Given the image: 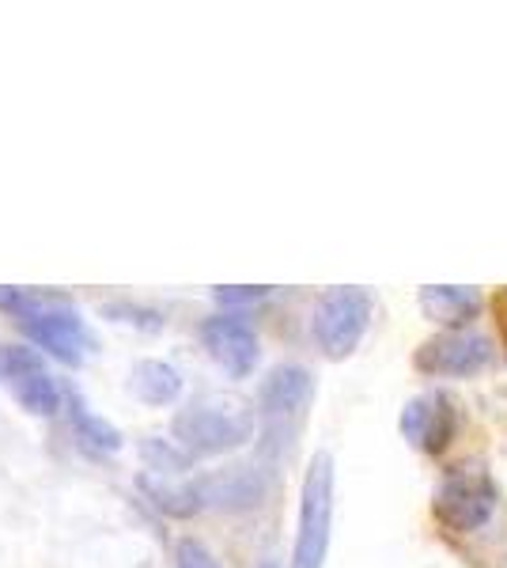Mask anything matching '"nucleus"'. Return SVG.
<instances>
[{"label": "nucleus", "mask_w": 507, "mask_h": 568, "mask_svg": "<svg viewBox=\"0 0 507 568\" xmlns=\"http://www.w3.org/2000/svg\"><path fill=\"white\" fill-rule=\"evenodd\" d=\"M375 315V300L367 288H329L326 296L318 300L315 307V342L318 349L329 356V361H341V356L356 353V345L364 342L367 326H372Z\"/></svg>", "instance_id": "423d86ee"}, {"label": "nucleus", "mask_w": 507, "mask_h": 568, "mask_svg": "<svg viewBox=\"0 0 507 568\" xmlns=\"http://www.w3.org/2000/svg\"><path fill=\"white\" fill-rule=\"evenodd\" d=\"M311 398H315V379L300 364H281L265 375L257 406H262V425H265V452L281 455L288 447L292 433L307 414Z\"/></svg>", "instance_id": "39448f33"}, {"label": "nucleus", "mask_w": 507, "mask_h": 568, "mask_svg": "<svg viewBox=\"0 0 507 568\" xmlns=\"http://www.w3.org/2000/svg\"><path fill=\"white\" fill-rule=\"evenodd\" d=\"M174 568H220V561L212 557L209 546L193 542V538H182L179 549H174Z\"/></svg>", "instance_id": "2eb2a0df"}, {"label": "nucleus", "mask_w": 507, "mask_h": 568, "mask_svg": "<svg viewBox=\"0 0 507 568\" xmlns=\"http://www.w3.org/2000/svg\"><path fill=\"white\" fill-rule=\"evenodd\" d=\"M458 414H455V402L447 394H424V398H413L402 414V433L409 439L413 447L420 452H444L455 436Z\"/></svg>", "instance_id": "9d476101"}, {"label": "nucleus", "mask_w": 507, "mask_h": 568, "mask_svg": "<svg viewBox=\"0 0 507 568\" xmlns=\"http://www.w3.org/2000/svg\"><path fill=\"white\" fill-rule=\"evenodd\" d=\"M262 568H276V565H262Z\"/></svg>", "instance_id": "a211bd4d"}, {"label": "nucleus", "mask_w": 507, "mask_h": 568, "mask_svg": "<svg viewBox=\"0 0 507 568\" xmlns=\"http://www.w3.org/2000/svg\"><path fill=\"white\" fill-rule=\"evenodd\" d=\"M216 296L220 307H251V304H262L265 296H270V288H216L212 292Z\"/></svg>", "instance_id": "dca6fc26"}, {"label": "nucleus", "mask_w": 507, "mask_h": 568, "mask_svg": "<svg viewBox=\"0 0 507 568\" xmlns=\"http://www.w3.org/2000/svg\"><path fill=\"white\" fill-rule=\"evenodd\" d=\"M0 379L8 383L12 398L31 417H50L61 406V387L42 364V356L27 345H0Z\"/></svg>", "instance_id": "0eeeda50"}, {"label": "nucleus", "mask_w": 507, "mask_h": 568, "mask_svg": "<svg viewBox=\"0 0 507 568\" xmlns=\"http://www.w3.org/2000/svg\"><path fill=\"white\" fill-rule=\"evenodd\" d=\"M129 390L144 406H171L182 394V375L168 361H136L133 372H129Z\"/></svg>", "instance_id": "f8f14e48"}, {"label": "nucleus", "mask_w": 507, "mask_h": 568, "mask_svg": "<svg viewBox=\"0 0 507 568\" xmlns=\"http://www.w3.org/2000/svg\"><path fill=\"white\" fill-rule=\"evenodd\" d=\"M493 342L474 329H447V334L432 337L420 345L417 368L424 375H444V379H458V375H477L493 364Z\"/></svg>", "instance_id": "6e6552de"}, {"label": "nucleus", "mask_w": 507, "mask_h": 568, "mask_svg": "<svg viewBox=\"0 0 507 568\" xmlns=\"http://www.w3.org/2000/svg\"><path fill=\"white\" fill-rule=\"evenodd\" d=\"M420 311L432 323L463 329L481 311V292L469 284H428V288H420Z\"/></svg>", "instance_id": "9b49d317"}, {"label": "nucleus", "mask_w": 507, "mask_h": 568, "mask_svg": "<svg viewBox=\"0 0 507 568\" xmlns=\"http://www.w3.org/2000/svg\"><path fill=\"white\" fill-rule=\"evenodd\" d=\"M500 489H496L493 474L485 466H455L436 489V519L447 535L455 538H474L481 535L485 527H493L496 511H500Z\"/></svg>", "instance_id": "f03ea898"}, {"label": "nucleus", "mask_w": 507, "mask_h": 568, "mask_svg": "<svg viewBox=\"0 0 507 568\" xmlns=\"http://www.w3.org/2000/svg\"><path fill=\"white\" fill-rule=\"evenodd\" d=\"M201 342L212 361L220 364L232 379H246L257 364V334L254 326L246 323L235 311H224V315H212L205 326H201Z\"/></svg>", "instance_id": "1a4fd4ad"}, {"label": "nucleus", "mask_w": 507, "mask_h": 568, "mask_svg": "<svg viewBox=\"0 0 507 568\" xmlns=\"http://www.w3.org/2000/svg\"><path fill=\"white\" fill-rule=\"evenodd\" d=\"M69 417H72V428H77V436L84 439L88 447H95V452H107V455L122 452V433H118L110 420L91 414V409L84 406V398H77V394L69 398Z\"/></svg>", "instance_id": "4468645a"}, {"label": "nucleus", "mask_w": 507, "mask_h": 568, "mask_svg": "<svg viewBox=\"0 0 507 568\" xmlns=\"http://www.w3.org/2000/svg\"><path fill=\"white\" fill-rule=\"evenodd\" d=\"M197 497L216 504V508H251L262 497V481L251 466H235V470H224L216 478L197 485Z\"/></svg>", "instance_id": "ddd939ff"}, {"label": "nucleus", "mask_w": 507, "mask_h": 568, "mask_svg": "<svg viewBox=\"0 0 507 568\" xmlns=\"http://www.w3.org/2000/svg\"><path fill=\"white\" fill-rule=\"evenodd\" d=\"M329 527H334V459L318 452L307 463L300 489V527L292 546V568H322L329 554Z\"/></svg>", "instance_id": "7ed1b4c3"}, {"label": "nucleus", "mask_w": 507, "mask_h": 568, "mask_svg": "<svg viewBox=\"0 0 507 568\" xmlns=\"http://www.w3.org/2000/svg\"><path fill=\"white\" fill-rule=\"evenodd\" d=\"M493 307H496V323H500V337H504V349H507V288L496 292Z\"/></svg>", "instance_id": "f3484780"}, {"label": "nucleus", "mask_w": 507, "mask_h": 568, "mask_svg": "<svg viewBox=\"0 0 507 568\" xmlns=\"http://www.w3.org/2000/svg\"><path fill=\"white\" fill-rule=\"evenodd\" d=\"M171 436L190 459H209L243 447L254 436V414L239 398H201L174 417Z\"/></svg>", "instance_id": "f257e3e1"}, {"label": "nucleus", "mask_w": 507, "mask_h": 568, "mask_svg": "<svg viewBox=\"0 0 507 568\" xmlns=\"http://www.w3.org/2000/svg\"><path fill=\"white\" fill-rule=\"evenodd\" d=\"M0 307L16 311L23 334L31 337L39 349L58 356L61 364H72V368L84 364V356L91 349V334L77 311L42 307V300L27 296V292H12V288H0Z\"/></svg>", "instance_id": "20e7f679"}]
</instances>
